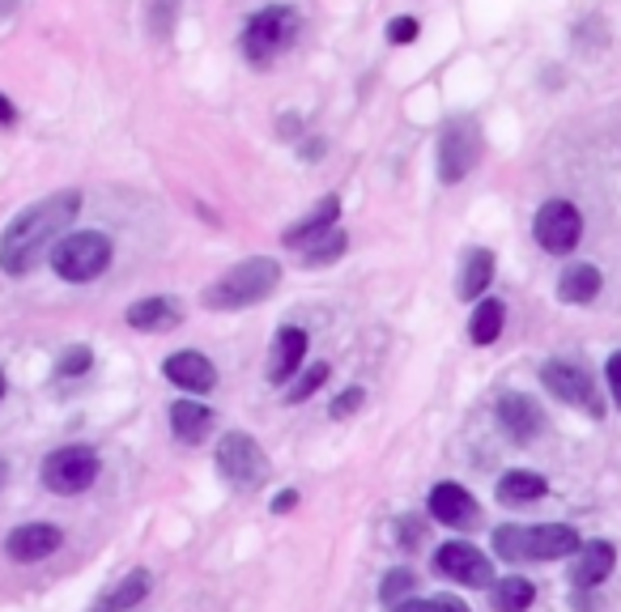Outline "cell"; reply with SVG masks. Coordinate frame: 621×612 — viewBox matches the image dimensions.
I'll use <instances>...</instances> for the list:
<instances>
[{
	"label": "cell",
	"instance_id": "obj_1",
	"mask_svg": "<svg viewBox=\"0 0 621 612\" xmlns=\"http://www.w3.org/2000/svg\"><path fill=\"white\" fill-rule=\"evenodd\" d=\"M81 213V192H55L48 201L22 208L9 230L0 234V268L9 277H26L43 264V255L60 243V234L73 226V217Z\"/></svg>",
	"mask_w": 621,
	"mask_h": 612
},
{
	"label": "cell",
	"instance_id": "obj_2",
	"mask_svg": "<svg viewBox=\"0 0 621 612\" xmlns=\"http://www.w3.org/2000/svg\"><path fill=\"white\" fill-rule=\"evenodd\" d=\"M277 285H281V264L268 259V255H252V259L235 264L230 272H221V277L208 285L205 303L213 306V310H243V306L264 303Z\"/></svg>",
	"mask_w": 621,
	"mask_h": 612
},
{
	"label": "cell",
	"instance_id": "obj_3",
	"mask_svg": "<svg viewBox=\"0 0 621 612\" xmlns=\"http://www.w3.org/2000/svg\"><path fill=\"white\" fill-rule=\"evenodd\" d=\"M494 549L507 561H558L579 553V536L567 523H541V527L507 523L494 532Z\"/></svg>",
	"mask_w": 621,
	"mask_h": 612
},
{
	"label": "cell",
	"instance_id": "obj_4",
	"mask_svg": "<svg viewBox=\"0 0 621 612\" xmlns=\"http://www.w3.org/2000/svg\"><path fill=\"white\" fill-rule=\"evenodd\" d=\"M52 268L73 281V285H86L94 277H103L111 268V239L103 230H77V234H64L52 247Z\"/></svg>",
	"mask_w": 621,
	"mask_h": 612
},
{
	"label": "cell",
	"instance_id": "obj_5",
	"mask_svg": "<svg viewBox=\"0 0 621 612\" xmlns=\"http://www.w3.org/2000/svg\"><path fill=\"white\" fill-rule=\"evenodd\" d=\"M294 35H299V13L290 4L259 9L256 17L243 26V55L252 64H273L281 51L294 43Z\"/></svg>",
	"mask_w": 621,
	"mask_h": 612
},
{
	"label": "cell",
	"instance_id": "obj_6",
	"mask_svg": "<svg viewBox=\"0 0 621 612\" xmlns=\"http://www.w3.org/2000/svg\"><path fill=\"white\" fill-rule=\"evenodd\" d=\"M477 162H481V124L472 115L447 119L443 137H439V179L443 183H460Z\"/></svg>",
	"mask_w": 621,
	"mask_h": 612
},
{
	"label": "cell",
	"instance_id": "obj_7",
	"mask_svg": "<svg viewBox=\"0 0 621 612\" xmlns=\"http://www.w3.org/2000/svg\"><path fill=\"white\" fill-rule=\"evenodd\" d=\"M217 472L235 489H259L268 481V456L259 451V443L252 434H226L217 443Z\"/></svg>",
	"mask_w": 621,
	"mask_h": 612
},
{
	"label": "cell",
	"instance_id": "obj_8",
	"mask_svg": "<svg viewBox=\"0 0 621 612\" xmlns=\"http://www.w3.org/2000/svg\"><path fill=\"white\" fill-rule=\"evenodd\" d=\"M99 476V451L94 447H60L43 459V485L52 494H86Z\"/></svg>",
	"mask_w": 621,
	"mask_h": 612
},
{
	"label": "cell",
	"instance_id": "obj_9",
	"mask_svg": "<svg viewBox=\"0 0 621 612\" xmlns=\"http://www.w3.org/2000/svg\"><path fill=\"white\" fill-rule=\"evenodd\" d=\"M532 234L549 255H570L583 239V217L570 201H549L541 204V213L532 221Z\"/></svg>",
	"mask_w": 621,
	"mask_h": 612
},
{
	"label": "cell",
	"instance_id": "obj_10",
	"mask_svg": "<svg viewBox=\"0 0 621 612\" xmlns=\"http://www.w3.org/2000/svg\"><path fill=\"white\" fill-rule=\"evenodd\" d=\"M434 570H439L443 578L465 583V587H490V578H494L490 558H485L477 545H468V540H447V545L434 553Z\"/></svg>",
	"mask_w": 621,
	"mask_h": 612
},
{
	"label": "cell",
	"instance_id": "obj_11",
	"mask_svg": "<svg viewBox=\"0 0 621 612\" xmlns=\"http://www.w3.org/2000/svg\"><path fill=\"white\" fill-rule=\"evenodd\" d=\"M541 383L558 396V400H567V405L583 408V412H600V396H596V387H592V374L587 370H579L574 361H545L541 366Z\"/></svg>",
	"mask_w": 621,
	"mask_h": 612
},
{
	"label": "cell",
	"instance_id": "obj_12",
	"mask_svg": "<svg viewBox=\"0 0 621 612\" xmlns=\"http://www.w3.org/2000/svg\"><path fill=\"white\" fill-rule=\"evenodd\" d=\"M60 545H64V536L52 523H22L4 536V553L13 561H43L52 558Z\"/></svg>",
	"mask_w": 621,
	"mask_h": 612
},
{
	"label": "cell",
	"instance_id": "obj_13",
	"mask_svg": "<svg viewBox=\"0 0 621 612\" xmlns=\"http://www.w3.org/2000/svg\"><path fill=\"white\" fill-rule=\"evenodd\" d=\"M162 374L175 383V387H183V392H213V383H217V370H213V361L205 354H197V349H183V354H170L162 361Z\"/></svg>",
	"mask_w": 621,
	"mask_h": 612
},
{
	"label": "cell",
	"instance_id": "obj_14",
	"mask_svg": "<svg viewBox=\"0 0 621 612\" xmlns=\"http://www.w3.org/2000/svg\"><path fill=\"white\" fill-rule=\"evenodd\" d=\"M498 425H503L516 443H532L545 421H541L536 400H528V396H519V392H507V396H498Z\"/></svg>",
	"mask_w": 621,
	"mask_h": 612
},
{
	"label": "cell",
	"instance_id": "obj_15",
	"mask_svg": "<svg viewBox=\"0 0 621 612\" xmlns=\"http://www.w3.org/2000/svg\"><path fill=\"white\" fill-rule=\"evenodd\" d=\"M430 514L447 527H472L477 523V498L465 485H434L430 489Z\"/></svg>",
	"mask_w": 621,
	"mask_h": 612
},
{
	"label": "cell",
	"instance_id": "obj_16",
	"mask_svg": "<svg viewBox=\"0 0 621 612\" xmlns=\"http://www.w3.org/2000/svg\"><path fill=\"white\" fill-rule=\"evenodd\" d=\"M337 217H341V201H337V196H324V201L315 204L303 221H294V226L281 234V243H286L290 252H303V247H307V243H315L319 234L337 230Z\"/></svg>",
	"mask_w": 621,
	"mask_h": 612
},
{
	"label": "cell",
	"instance_id": "obj_17",
	"mask_svg": "<svg viewBox=\"0 0 621 612\" xmlns=\"http://www.w3.org/2000/svg\"><path fill=\"white\" fill-rule=\"evenodd\" d=\"M613 545L609 540H592V545H579V553H574V565H570V578H574V587H600L609 574H613Z\"/></svg>",
	"mask_w": 621,
	"mask_h": 612
},
{
	"label": "cell",
	"instance_id": "obj_18",
	"mask_svg": "<svg viewBox=\"0 0 621 612\" xmlns=\"http://www.w3.org/2000/svg\"><path fill=\"white\" fill-rule=\"evenodd\" d=\"M303 354H307V332L286 323V328L277 332V341H273V357H268V383H286L290 374H299Z\"/></svg>",
	"mask_w": 621,
	"mask_h": 612
},
{
	"label": "cell",
	"instance_id": "obj_19",
	"mask_svg": "<svg viewBox=\"0 0 621 612\" xmlns=\"http://www.w3.org/2000/svg\"><path fill=\"white\" fill-rule=\"evenodd\" d=\"M124 319H128L137 332H166V328L179 323V303H175V298H141V303L128 306Z\"/></svg>",
	"mask_w": 621,
	"mask_h": 612
},
{
	"label": "cell",
	"instance_id": "obj_20",
	"mask_svg": "<svg viewBox=\"0 0 621 612\" xmlns=\"http://www.w3.org/2000/svg\"><path fill=\"white\" fill-rule=\"evenodd\" d=\"M213 425V408H205L201 400H175L170 405V430L179 443H201Z\"/></svg>",
	"mask_w": 621,
	"mask_h": 612
},
{
	"label": "cell",
	"instance_id": "obj_21",
	"mask_svg": "<svg viewBox=\"0 0 621 612\" xmlns=\"http://www.w3.org/2000/svg\"><path fill=\"white\" fill-rule=\"evenodd\" d=\"M145 591H150V574H145V570H132V574H124L90 612H132L145 600Z\"/></svg>",
	"mask_w": 621,
	"mask_h": 612
},
{
	"label": "cell",
	"instance_id": "obj_22",
	"mask_svg": "<svg viewBox=\"0 0 621 612\" xmlns=\"http://www.w3.org/2000/svg\"><path fill=\"white\" fill-rule=\"evenodd\" d=\"M600 294V268L596 264H574L558 277V298L562 303H592Z\"/></svg>",
	"mask_w": 621,
	"mask_h": 612
},
{
	"label": "cell",
	"instance_id": "obj_23",
	"mask_svg": "<svg viewBox=\"0 0 621 612\" xmlns=\"http://www.w3.org/2000/svg\"><path fill=\"white\" fill-rule=\"evenodd\" d=\"M532 600H536V587H532L528 578H519V574H507V578H498V583L490 587L494 612H528Z\"/></svg>",
	"mask_w": 621,
	"mask_h": 612
},
{
	"label": "cell",
	"instance_id": "obj_24",
	"mask_svg": "<svg viewBox=\"0 0 621 612\" xmlns=\"http://www.w3.org/2000/svg\"><path fill=\"white\" fill-rule=\"evenodd\" d=\"M503 319H507V306L498 298H481L472 306V319H468V336L472 345H494L498 332H503Z\"/></svg>",
	"mask_w": 621,
	"mask_h": 612
},
{
	"label": "cell",
	"instance_id": "obj_25",
	"mask_svg": "<svg viewBox=\"0 0 621 612\" xmlns=\"http://www.w3.org/2000/svg\"><path fill=\"white\" fill-rule=\"evenodd\" d=\"M490 281H494V252H485V247H477V252L465 255V272H460V298H481L485 290H490Z\"/></svg>",
	"mask_w": 621,
	"mask_h": 612
},
{
	"label": "cell",
	"instance_id": "obj_26",
	"mask_svg": "<svg viewBox=\"0 0 621 612\" xmlns=\"http://www.w3.org/2000/svg\"><path fill=\"white\" fill-rule=\"evenodd\" d=\"M536 498H545V476L541 472H528V468H516V472H507L503 481H498V502H536Z\"/></svg>",
	"mask_w": 621,
	"mask_h": 612
},
{
	"label": "cell",
	"instance_id": "obj_27",
	"mask_svg": "<svg viewBox=\"0 0 621 612\" xmlns=\"http://www.w3.org/2000/svg\"><path fill=\"white\" fill-rule=\"evenodd\" d=\"M345 247H350V239L341 234V230H328V234H319L315 243H307L303 247V264H332V259H341L345 255Z\"/></svg>",
	"mask_w": 621,
	"mask_h": 612
},
{
	"label": "cell",
	"instance_id": "obj_28",
	"mask_svg": "<svg viewBox=\"0 0 621 612\" xmlns=\"http://www.w3.org/2000/svg\"><path fill=\"white\" fill-rule=\"evenodd\" d=\"M414 591H417L414 570H392V574L383 578V587H379V600H383L388 609H401L405 600H414Z\"/></svg>",
	"mask_w": 621,
	"mask_h": 612
},
{
	"label": "cell",
	"instance_id": "obj_29",
	"mask_svg": "<svg viewBox=\"0 0 621 612\" xmlns=\"http://www.w3.org/2000/svg\"><path fill=\"white\" fill-rule=\"evenodd\" d=\"M324 383H328V361H315V366H307V370H303V379H299V383L286 392V400H290V405H303V400H310V396H315Z\"/></svg>",
	"mask_w": 621,
	"mask_h": 612
},
{
	"label": "cell",
	"instance_id": "obj_30",
	"mask_svg": "<svg viewBox=\"0 0 621 612\" xmlns=\"http://www.w3.org/2000/svg\"><path fill=\"white\" fill-rule=\"evenodd\" d=\"M175 13H179V0H154V9H150V30H154V39H166V35H170Z\"/></svg>",
	"mask_w": 621,
	"mask_h": 612
},
{
	"label": "cell",
	"instance_id": "obj_31",
	"mask_svg": "<svg viewBox=\"0 0 621 612\" xmlns=\"http://www.w3.org/2000/svg\"><path fill=\"white\" fill-rule=\"evenodd\" d=\"M90 361H94V354L77 345V349H68V354L55 361V374H60V379H77V374H86V370H90Z\"/></svg>",
	"mask_w": 621,
	"mask_h": 612
},
{
	"label": "cell",
	"instance_id": "obj_32",
	"mask_svg": "<svg viewBox=\"0 0 621 612\" xmlns=\"http://www.w3.org/2000/svg\"><path fill=\"white\" fill-rule=\"evenodd\" d=\"M417 35H421V22H417V17H392V22H388V43H396V48L414 43Z\"/></svg>",
	"mask_w": 621,
	"mask_h": 612
},
{
	"label": "cell",
	"instance_id": "obj_33",
	"mask_svg": "<svg viewBox=\"0 0 621 612\" xmlns=\"http://www.w3.org/2000/svg\"><path fill=\"white\" fill-rule=\"evenodd\" d=\"M363 400H366L363 387H345V392H341V396L332 400V421H337V417H350V412L363 405Z\"/></svg>",
	"mask_w": 621,
	"mask_h": 612
},
{
	"label": "cell",
	"instance_id": "obj_34",
	"mask_svg": "<svg viewBox=\"0 0 621 612\" xmlns=\"http://www.w3.org/2000/svg\"><path fill=\"white\" fill-rule=\"evenodd\" d=\"M605 379H609V392H613V405L621 408V349L609 357V366H605Z\"/></svg>",
	"mask_w": 621,
	"mask_h": 612
},
{
	"label": "cell",
	"instance_id": "obj_35",
	"mask_svg": "<svg viewBox=\"0 0 621 612\" xmlns=\"http://www.w3.org/2000/svg\"><path fill=\"white\" fill-rule=\"evenodd\" d=\"M430 612H468V604L456 600V596H434V600H430Z\"/></svg>",
	"mask_w": 621,
	"mask_h": 612
},
{
	"label": "cell",
	"instance_id": "obj_36",
	"mask_svg": "<svg viewBox=\"0 0 621 612\" xmlns=\"http://www.w3.org/2000/svg\"><path fill=\"white\" fill-rule=\"evenodd\" d=\"M294 502H299V494H294V489H286V494H277V502H273V510H290V507H294Z\"/></svg>",
	"mask_w": 621,
	"mask_h": 612
},
{
	"label": "cell",
	"instance_id": "obj_37",
	"mask_svg": "<svg viewBox=\"0 0 621 612\" xmlns=\"http://www.w3.org/2000/svg\"><path fill=\"white\" fill-rule=\"evenodd\" d=\"M17 119V111H13V102L0 94V124H13Z\"/></svg>",
	"mask_w": 621,
	"mask_h": 612
},
{
	"label": "cell",
	"instance_id": "obj_38",
	"mask_svg": "<svg viewBox=\"0 0 621 612\" xmlns=\"http://www.w3.org/2000/svg\"><path fill=\"white\" fill-rule=\"evenodd\" d=\"M392 612H430V604H426V600H405L401 609H392Z\"/></svg>",
	"mask_w": 621,
	"mask_h": 612
},
{
	"label": "cell",
	"instance_id": "obj_39",
	"mask_svg": "<svg viewBox=\"0 0 621 612\" xmlns=\"http://www.w3.org/2000/svg\"><path fill=\"white\" fill-rule=\"evenodd\" d=\"M0 396H4V370H0Z\"/></svg>",
	"mask_w": 621,
	"mask_h": 612
},
{
	"label": "cell",
	"instance_id": "obj_40",
	"mask_svg": "<svg viewBox=\"0 0 621 612\" xmlns=\"http://www.w3.org/2000/svg\"><path fill=\"white\" fill-rule=\"evenodd\" d=\"M0 485H4V463H0Z\"/></svg>",
	"mask_w": 621,
	"mask_h": 612
}]
</instances>
